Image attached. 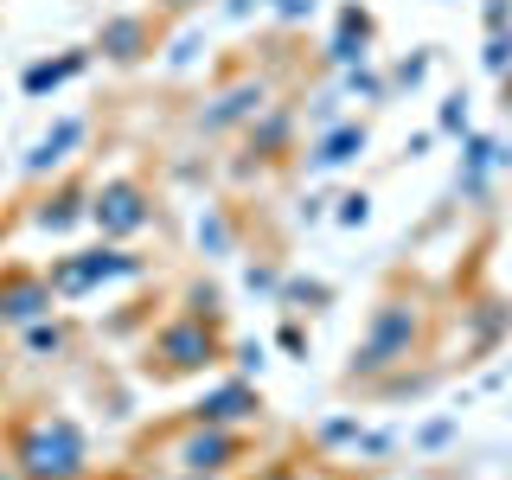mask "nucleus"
I'll use <instances>...</instances> for the list:
<instances>
[{"mask_svg":"<svg viewBox=\"0 0 512 480\" xmlns=\"http://www.w3.org/2000/svg\"><path fill=\"white\" fill-rule=\"evenodd\" d=\"M58 308L64 301L52 295V276L39 263H0V333H20Z\"/></svg>","mask_w":512,"mask_h":480,"instance_id":"obj_7","label":"nucleus"},{"mask_svg":"<svg viewBox=\"0 0 512 480\" xmlns=\"http://www.w3.org/2000/svg\"><path fill=\"white\" fill-rule=\"evenodd\" d=\"M84 135H90V122H84V116H58L39 141H32L26 173H32V180H39V173H58L64 160H71V148H84Z\"/></svg>","mask_w":512,"mask_h":480,"instance_id":"obj_13","label":"nucleus"},{"mask_svg":"<svg viewBox=\"0 0 512 480\" xmlns=\"http://www.w3.org/2000/svg\"><path fill=\"white\" fill-rule=\"evenodd\" d=\"M0 455H7L13 480H90V436L77 416L26 404L0 423Z\"/></svg>","mask_w":512,"mask_h":480,"instance_id":"obj_2","label":"nucleus"},{"mask_svg":"<svg viewBox=\"0 0 512 480\" xmlns=\"http://www.w3.org/2000/svg\"><path fill=\"white\" fill-rule=\"evenodd\" d=\"M224 244H231V224H224L218 212L199 218V250H224Z\"/></svg>","mask_w":512,"mask_h":480,"instance_id":"obj_22","label":"nucleus"},{"mask_svg":"<svg viewBox=\"0 0 512 480\" xmlns=\"http://www.w3.org/2000/svg\"><path fill=\"white\" fill-rule=\"evenodd\" d=\"M423 77H429V52H416V58L397 64V84H423Z\"/></svg>","mask_w":512,"mask_h":480,"instance_id":"obj_25","label":"nucleus"},{"mask_svg":"<svg viewBox=\"0 0 512 480\" xmlns=\"http://www.w3.org/2000/svg\"><path fill=\"white\" fill-rule=\"evenodd\" d=\"M224 359H231L224 320L180 308V314H167V320L148 333V346H141V378H154V384H186V378L218 372Z\"/></svg>","mask_w":512,"mask_h":480,"instance_id":"obj_3","label":"nucleus"},{"mask_svg":"<svg viewBox=\"0 0 512 480\" xmlns=\"http://www.w3.org/2000/svg\"><path fill=\"white\" fill-rule=\"evenodd\" d=\"M231 359L244 365V372H256V365H263V346H256V340H244V346H231Z\"/></svg>","mask_w":512,"mask_h":480,"instance_id":"obj_28","label":"nucleus"},{"mask_svg":"<svg viewBox=\"0 0 512 480\" xmlns=\"http://www.w3.org/2000/svg\"><path fill=\"white\" fill-rule=\"evenodd\" d=\"M160 13H192V7H205V0H154Z\"/></svg>","mask_w":512,"mask_h":480,"instance_id":"obj_33","label":"nucleus"},{"mask_svg":"<svg viewBox=\"0 0 512 480\" xmlns=\"http://www.w3.org/2000/svg\"><path fill=\"white\" fill-rule=\"evenodd\" d=\"M269 13H276V20H308L314 0H269Z\"/></svg>","mask_w":512,"mask_h":480,"instance_id":"obj_26","label":"nucleus"},{"mask_svg":"<svg viewBox=\"0 0 512 480\" xmlns=\"http://www.w3.org/2000/svg\"><path fill=\"white\" fill-rule=\"evenodd\" d=\"M250 7H269V0H224V13H250Z\"/></svg>","mask_w":512,"mask_h":480,"instance_id":"obj_34","label":"nucleus"},{"mask_svg":"<svg viewBox=\"0 0 512 480\" xmlns=\"http://www.w3.org/2000/svg\"><path fill=\"white\" fill-rule=\"evenodd\" d=\"M160 480H212V474H186V468H173V474H160Z\"/></svg>","mask_w":512,"mask_h":480,"instance_id":"obj_36","label":"nucleus"},{"mask_svg":"<svg viewBox=\"0 0 512 480\" xmlns=\"http://www.w3.org/2000/svg\"><path fill=\"white\" fill-rule=\"evenodd\" d=\"M282 346H288V352H308V333H301L295 320H288V327H282Z\"/></svg>","mask_w":512,"mask_h":480,"instance_id":"obj_31","label":"nucleus"},{"mask_svg":"<svg viewBox=\"0 0 512 480\" xmlns=\"http://www.w3.org/2000/svg\"><path fill=\"white\" fill-rule=\"evenodd\" d=\"M141 269H148V256H135L128 244H96V250H64L52 256V295L58 301H84L96 295V288H109V282H135Z\"/></svg>","mask_w":512,"mask_h":480,"instance_id":"obj_4","label":"nucleus"},{"mask_svg":"<svg viewBox=\"0 0 512 480\" xmlns=\"http://www.w3.org/2000/svg\"><path fill=\"white\" fill-rule=\"evenodd\" d=\"M90 52L96 58H109V64H148L160 52V20H154V7H122V13H109L103 26H96V39H90Z\"/></svg>","mask_w":512,"mask_h":480,"instance_id":"obj_8","label":"nucleus"},{"mask_svg":"<svg viewBox=\"0 0 512 480\" xmlns=\"http://www.w3.org/2000/svg\"><path fill=\"white\" fill-rule=\"evenodd\" d=\"M333 218H340V224H365V218H372V199H365V192H346Z\"/></svg>","mask_w":512,"mask_h":480,"instance_id":"obj_23","label":"nucleus"},{"mask_svg":"<svg viewBox=\"0 0 512 480\" xmlns=\"http://www.w3.org/2000/svg\"><path fill=\"white\" fill-rule=\"evenodd\" d=\"M320 436H327V442H359V423H352V416H340V423H327Z\"/></svg>","mask_w":512,"mask_h":480,"instance_id":"obj_27","label":"nucleus"},{"mask_svg":"<svg viewBox=\"0 0 512 480\" xmlns=\"http://www.w3.org/2000/svg\"><path fill=\"white\" fill-rule=\"evenodd\" d=\"M237 480H314V461H301V455H269V461H256V468H244Z\"/></svg>","mask_w":512,"mask_h":480,"instance_id":"obj_18","label":"nucleus"},{"mask_svg":"<svg viewBox=\"0 0 512 480\" xmlns=\"http://www.w3.org/2000/svg\"><path fill=\"white\" fill-rule=\"evenodd\" d=\"M436 340V314H429V295L416 282H391L365 314V333L346 359V384H372L384 372H404L416 365Z\"/></svg>","mask_w":512,"mask_h":480,"instance_id":"obj_1","label":"nucleus"},{"mask_svg":"<svg viewBox=\"0 0 512 480\" xmlns=\"http://www.w3.org/2000/svg\"><path fill=\"white\" fill-rule=\"evenodd\" d=\"M173 468H186V474H212V480H224V474H237L244 461H256L250 455V429H224V423H186L173 429Z\"/></svg>","mask_w":512,"mask_h":480,"instance_id":"obj_6","label":"nucleus"},{"mask_svg":"<svg viewBox=\"0 0 512 480\" xmlns=\"http://www.w3.org/2000/svg\"><path fill=\"white\" fill-rule=\"evenodd\" d=\"M480 64H487L493 77H500L506 64H512V26H506V32H487V52H480Z\"/></svg>","mask_w":512,"mask_h":480,"instance_id":"obj_20","label":"nucleus"},{"mask_svg":"<svg viewBox=\"0 0 512 480\" xmlns=\"http://www.w3.org/2000/svg\"><path fill=\"white\" fill-rule=\"evenodd\" d=\"M263 109H269V77H237V84H224L212 103L199 109V135H237V128H250Z\"/></svg>","mask_w":512,"mask_h":480,"instance_id":"obj_9","label":"nucleus"},{"mask_svg":"<svg viewBox=\"0 0 512 480\" xmlns=\"http://www.w3.org/2000/svg\"><path fill=\"white\" fill-rule=\"evenodd\" d=\"M448 436H455V423H429V429H423V448H442Z\"/></svg>","mask_w":512,"mask_h":480,"instance_id":"obj_30","label":"nucleus"},{"mask_svg":"<svg viewBox=\"0 0 512 480\" xmlns=\"http://www.w3.org/2000/svg\"><path fill=\"white\" fill-rule=\"evenodd\" d=\"M442 135H468V96H448L442 103V116H436Z\"/></svg>","mask_w":512,"mask_h":480,"instance_id":"obj_21","label":"nucleus"},{"mask_svg":"<svg viewBox=\"0 0 512 480\" xmlns=\"http://www.w3.org/2000/svg\"><path fill=\"white\" fill-rule=\"evenodd\" d=\"M7 372H13V352H7V333H0V397H7Z\"/></svg>","mask_w":512,"mask_h":480,"instance_id":"obj_32","label":"nucleus"},{"mask_svg":"<svg viewBox=\"0 0 512 480\" xmlns=\"http://www.w3.org/2000/svg\"><path fill=\"white\" fill-rule=\"evenodd\" d=\"M493 154H500V141H493V135H468V173H461V192H480Z\"/></svg>","mask_w":512,"mask_h":480,"instance_id":"obj_19","label":"nucleus"},{"mask_svg":"<svg viewBox=\"0 0 512 480\" xmlns=\"http://www.w3.org/2000/svg\"><path fill=\"white\" fill-rule=\"evenodd\" d=\"M90 71V45H71V52H58V58H39V64H26V77H20V90L26 96H52L64 90L71 77H84Z\"/></svg>","mask_w":512,"mask_h":480,"instance_id":"obj_15","label":"nucleus"},{"mask_svg":"<svg viewBox=\"0 0 512 480\" xmlns=\"http://www.w3.org/2000/svg\"><path fill=\"white\" fill-rule=\"evenodd\" d=\"M77 340V327L64 314H45V320H32V327H20V346L32 352V359H64Z\"/></svg>","mask_w":512,"mask_h":480,"instance_id":"obj_17","label":"nucleus"},{"mask_svg":"<svg viewBox=\"0 0 512 480\" xmlns=\"http://www.w3.org/2000/svg\"><path fill=\"white\" fill-rule=\"evenodd\" d=\"M288 141H295V109H282V103H269L263 116L244 128V148H250L256 167H282V160H288Z\"/></svg>","mask_w":512,"mask_h":480,"instance_id":"obj_12","label":"nucleus"},{"mask_svg":"<svg viewBox=\"0 0 512 480\" xmlns=\"http://www.w3.org/2000/svg\"><path fill=\"white\" fill-rule=\"evenodd\" d=\"M480 26H487V32H506L512 26V0H487V7H480Z\"/></svg>","mask_w":512,"mask_h":480,"instance_id":"obj_24","label":"nucleus"},{"mask_svg":"<svg viewBox=\"0 0 512 480\" xmlns=\"http://www.w3.org/2000/svg\"><path fill=\"white\" fill-rule=\"evenodd\" d=\"M500 96H506V109H512V64L500 71Z\"/></svg>","mask_w":512,"mask_h":480,"instance_id":"obj_35","label":"nucleus"},{"mask_svg":"<svg viewBox=\"0 0 512 480\" xmlns=\"http://www.w3.org/2000/svg\"><path fill=\"white\" fill-rule=\"evenodd\" d=\"M192 423H224V429H250L256 416H263V391H256L250 378H218L205 384V397H192L186 404Z\"/></svg>","mask_w":512,"mask_h":480,"instance_id":"obj_10","label":"nucleus"},{"mask_svg":"<svg viewBox=\"0 0 512 480\" xmlns=\"http://www.w3.org/2000/svg\"><path fill=\"white\" fill-rule=\"evenodd\" d=\"M90 224L103 244H128L154 224V192L141 173H109V180L90 186Z\"/></svg>","mask_w":512,"mask_h":480,"instance_id":"obj_5","label":"nucleus"},{"mask_svg":"<svg viewBox=\"0 0 512 480\" xmlns=\"http://www.w3.org/2000/svg\"><path fill=\"white\" fill-rule=\"evenodd\" d=\"M32 224L45 237H71L77 224H90V173H64L58 186H45L32 199Z\"/></svg>","mask_w":512,"mask_h":480,"instance_id":"obj_11","label":"nucleus"},{"mask_svg":"<svg viewBox=\"0 0 512 480\" xmlns=\"http://www.w3.org/2000/svg\"><path fill=\"white\" fill-rule=\"evenodd\" d=\"M372 32H378V20L359 7V0H346L340 7V26H333V45H327V64H365V45H372Z\"/></svg>","mask_w":512,"mask_h":480,"instance_id":"obj_14","label":"nucleus"},{"mask_svg":"<svg viewBox=\"0 0 512 480\" xmlns=\"http://www.w3.org/2000/svg\"><path fill=\"white\" fill-rule=\"evenodd\" d=\"M365 141H372V128H365V122H333L327 135L308 148V167H346L352 154H365Z\"/></svg>","mask_w":512,"mask_h":480,"instance_id":"obj_16","label":"nucleus"},{"mask_svg":"<svg viewBox=\"0 0 512 480\" xmlns=\"http://www.w3.org/2000/svg\"><path fill=\"white\" fill-rule=\"evenodd\" d=\"M346 90H365V96H384V84L372 71H346Z\"/></svg>","mask_w":512,"mask_h":480,"instance_id":"obj_29","label":"nucleus"}]
</instances>
